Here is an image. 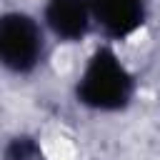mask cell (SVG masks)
<instances>
[{"label": "cell", "instance_id": "6da1fadb", "mask_svg": "<svg viewBox=\"0 0 160 160\" xmlns=\"http://www.w3.org/2000/svg\"><path fill=\"white\" fill-rule=\"evenodd\" d=\"M138 90L132 70L120 60L110 42H102L85 60L75 80L78 105L92 112H122L130 108Z\"/></svg>", "mask_w": 160, "mask_h": 160}, {"label": "cell", "instance_id": "7a4b0ae2", "mask_svg": "<svg viewBox=\"0 0 160 160\" xmlns=\"http://www.w3.org/2000/svg\"><path fill=\"white\" fill-rule=\"evenodd\" d=\"M48 52L42 20L25 10H8L0 18V62L12 75H32Z\"/></svg>", "mask_w": 160, "mask_h": 160}, {"label": "cell", "instance_id": "3957f363", "mask_svg": "<svg viewBox=\"0 0 160 160\" xmlns=\"http://www.w3.org/2000/svg\"><path fill=\"white\" fill-rule=\"evenodd\" d=\"M92 25L105 42H122L132 38L150 15V0H90Z\"/></svg>", "mask_w": 160, "mask_h": 160}, {"label": "cell", "instance_id": "277c9868", "mask_svg": "<svg viewBox=\"0 0 160 160\" xmlns=\"http://www.w3.org/2000/svg\"><path fill=\"white\" fill-rule=\"evenodd\" d=\"M42 25L48 35H52L58 42H82L95 30L90 0H45Z\"/></svg>", "mask_w": 160, "mask_h": 160}, {"label": "cell", "instance_id": "5b68a950", "mask_svg": "<svg viewBox=\"0 0 160 160\" xmlns=\"http://www.w3.org/2000/svg\"><path fill=\"white\" fill-rule=\"evenodd\" d=\"M2 160H45V155H42V148L35 135L18 132V135L8 138L5 148H2Z\"/></svg>", "mask_w": 160, "mask_h": 160}]
</instances>
